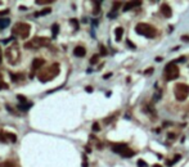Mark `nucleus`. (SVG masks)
<instances>
[{"label": "nucleus", "instance_id": "obj_36", "mask_svg": "<svg viewBox=\"0 0 189 167\" xmlns=\"http://www.w3.org/2000/svg\"><path fill=\"white\" fill-rule=\"evenodd\" d=\"M13 40H14V37H11V39H8V40H4L3 43L4 44H8V43H11V41H13Z\"/></svg>", "mask_w": 189, "mask_h": 167}, {"label": "nucleus", "instance_id": "obj_21", "mask_svg": "<svg viewBox=\"0 0 189 167\" xmlns=\"http://www.w3.org/2000/svg\"><path fill=\"white\" fill-rule=\"evenodd\" d=\"M98 61H99V55H98V54H94V55L91 57V59H90V64L98 63Z\"/></svg>", "mask_w": 189, "mask_h": 167}, {"label": "nucleus", "instance_id": "obj_14", "mask_svg": "<svg viewBox=\"0 0 189 167\" xmlns=\"http://www.w3.org/2000/svg\"><path fill=\"white\" fill-rule=\"evenodd\" d=\"M142 3L140 1H129V3H126L125 4V7H124V10L126 12V10H130L132 7H136V5H140Z\"/></svg>", "mask_w": 189, "mask_h": 167}, {"label": "nucleus", "instance_id": "obj_30", "mask_svg": "<svg viewBox=\"0 0 189 167\" xmlns=\"http://www.w3.org/2000/svg\"><path fill=\"white\" fill-rule=\"evenodd\" d=\"M100 54H102V55H106V54H107V49L104 48L103 45H100Z\"/></svg>", "mask_w": 189, "mask_h": 167}, {"label": "nucleus", "instance_id": "obj_40", "mask_svg": "<svg viewBox=\"0 0 189 167\" xmlns=\"http://www.w3.org/2000/svg\"><path fill=\"white\" fill-rule=\"evenodd\" d=\"M162 61V58H161V57H157V58H156V62H161Z\"/></svg>", "mask_w": 189, "mask_h": 167}, {"label": "nucleus", "instance_id": "obj_10", "mask_svg": "<svg viewBox=\"0 0 189 167\" xmlns=\"http://www.w3.org/2000/svg\"><path fill=\"white\" fill-rule=\"evenodd\" d=\"M127 149V145L124 143H118V144H114V145H112V152H114V153H120L121 154L124 150H126Z\"/></svg>", "mask_w": 189, "mask_h": 167}, {"label": "nucleus", "instance_id": "obj_41", "mask_svg": "<svg viewBox=\"0 0 189 167\" xmlns=\"http://www.w3.org/2000/svg\"><path fill=\"white\" fill-rule=\"evenodd\" d=\"M168 138H171V139H172V138H175V135H174V134H168Z\"/></svg>", "mask_w": 189, "mask_h": 167}, {"label": "nucleus", "instance_id": "obj_7", "mask_svg": "<svg viewBox=\"0 0 189 167\" xmlns=\"http://www.w3.org/2000/svg\"><path fill=\"white\" fill-rule=\"evenodd\" d=\"M32 45H36V46H48L50 44V40L48 37H43V36H37V37H35L34 40L31 41Z\"/></svg>", "mask_w": 189, "mask_h": 167}, {"label": "nucleus", "instance_id": "obj_37", "mask_svg": "<svg viewBox=\"0 0 189 167\" xmlns=\"http://www.w3.org/2000/svg\"><path fill=\"white\" fill-rule=\"evenodd\" d=\"M83 167H88V162H86V157H84V163H83Z\"/></svg>", "mask_w": 189, "mask_h": 167}, {"label": "nucleus", "instance_id": "obj_35", "mask_svg": "<svg viewBox=\"0 0 189 167\" xmlns=\"http://www.w3.org/2000/svg\"><path fill=\"white\" fill-rule=\"evenodd\" d=\"M181 40H183V41H189V36H186V35L181 36Z\"/></svg>", "mask_w": 189, "mask_h": 167}, {"label": "nucleus", "instance_id": "obj_31", "mask_svg": "<svg viewBox=\"0 0 189 167\" xmlns=\"http://www.w3.org/2000/svg\"><path fill=\"white\" fill-rule=\"evenodd\" d=\"M180 158H181V156H180V154H176V156L174 157V159H172V163H175V162H178V161H179V159H180Z\"/></svg>", "mask_w": 189, "mask_h": 167}, {"label": "nucleus", "instance_id": "obj_17", "mask_svg": "<svg viewBox=\"0 0 189 167\" xmlns=\"http://www.w3.org/2000/svg\"><path fill=\"white\" fill-rule=\"evenodd\" d=\"M0 167H16V164L12 161H4L0 163Z\"/></svg>", "mask_w": 189, "mask_h": 167}, {"label": "nucleus", "instance_id": "obj_3", "mask_svg": "<svg viewBox=\"0 0 189 167\" xmlns=\"http://www.w3.org/2000/svg\"><path fill=\"white\" fill-rule=\"evenodd\" d=\"M174 94H175V98L179 100V102H183L188 98L189 95V85L186 84H176L175 87H174Z\"/></svg>", "mask_w": 189, "mask_h": 167}, {"label": "nucleus", "instance_id": "obj_11", "mask_svg": "<svg viewBox=\"0 0 189 167\" xmlns=\"http://www.w3.org/2000/svg\"><path fill=\"white\" fill-rule=\"evenodd\" d=\"M73 54H75L76 57H79V58H81V57H85L86 50L84 46H76V48L73 49Z\"/></svg>", "mask_w": 189, "mask_h": 167}, {"label": "nucleus", "instance_id": "obj_6", "mask_svg": "<svg viewBox=\"0 0 189 167\" xmlns=\"http://www.w3.org/2000/svg\"><path fill=\"white\" fill-rule=\"evenodd\" d=\"M7 59L9 61V63L12 64H16L17 62L19 61V50H18V46L14 44L13 46H9L7 49Z\"/></svg>", "mask_w": 189, "mask_h": 167}, {"label": "nucleus", "instance_id": "obj_23", "mask_svg": "<svg viewBox=\"0 0 189 167\" xmlns=\"http://www.w3.org/2000/svg\"><path fill=\"white\" fill-rule=\"evenodd\" d=\"M53 0H37L36 1V4H39V5H43V4H50Z\"/></svg>", "mask_w": 189, "mask_h": 167}, {"label": "nucleus", "instance_id": "obj_22", "mask_svg": "<svg viewBox=\"0 0 189 167\" xmlns=\"http://www.w3.org/2000/svg\"><path fill=\"white\" fill-rule=\"evenodd\" d=\"M17 99H19V103L21 104H25V103H29L26 99V96H23V95H17Z\"/></svg>", "mask_w": 189, "mask_h": 167}, {"label": "nucleus", "instance_id": "obj_34", "mask_svg": "<svg viewBox=\"0 0 189 167\" xmlns=\"http://www.w3.org/2000/svg\"><path fill=\"white\" fill-rule=\"evenodd\" d=\"M112 76V73H111V72H109V73H106V75H104V76H103V79L104 80H107V79H109V77H111Z\"/></svg>", "mask_w": 189, "mask_h": 167}, {"label": "nucleus", "instance_id": "obj_19", "mask_svg": "<svg viewBox=\"0 0 189 167\" xmlns=\"http://www.w3.org/2000/svg\"><path fill=\"white\" fill-rule=\"evenodd\" d=\"M58 31H59V26H58V25H53L52 26V36H53V37H55V36L58 35Z\"/></svg>", "mask_w": 189, "mask_h": 167}, {"label": "nucleus", "instance_id": "obj_32", "mask_svg": "<svg viewBox=\"0 0 189 167\" xmlns=\"http://www.w3.org/2000/svg\"><path fill=\"white\" fill-rule=\"evenodd\" d=\"M126 44H127V45H129V46H130V48H131V49H135V48H136V46H135L134 44H132V43H131V41H130V40H126Z\"/></svg>", "mask_w": 189, "mask_h": 167}, {"label": "nucleus", "instance_id": "obj_5", "mask_svg": "<svg viewBox=\"0 0 189 167\" xmlns=\"http://www.w3.org/2000/svg\"><path fill=\"white\" fill-rule=\"evenodd\" d=\"M30 31H31V26H30L29 23H25V22L16 23V26L13 27V33H14V35L21 36L22 39H27V37H29Z\"/></svg>", "mask_w": 189, "mask_h": 167}, {"label": "nucleus", "instance_id": "obj_33", "mask_svg": "<svg viewBox=\"0 0 189 167\" xmlns=\"http://www.w3.org/2000/svg\"><path fill=\"white\" fill-rule=\"evenodd\" d=\"M9 13V9H5V10H0V15H5Z\"/></svg>", "mask_w": 189, "mask_h": 167}, {"label": "nucleus", "instance_id": "obj_1", "mask_svg": "<svg viewBox=\"0 0 189 167\" xmlns=\"http://www.w3.org/2000/svg\"><path fill=\"white\" fill-rule=\"evenodd\" d=\"M58 73H59V64L54 63V64H52L50 67L45 68L44 71L40 72L37 77H39V80L41 82H47V81H49V80H53Z\"/></svg>", "mask_w": 189, "mask_h": 167}, {"label": "nucleus", "instance_id": "obj_25", "mask_svg": "<svg viewBox=\"0 0 189 167\" xmlns=\"http://www.w3.org/2000/svg\"><path fill=\"white\" fill-rule=\"evenodd\" d=\"M3 89H9V86H8V84H5V82H3L0 80V90H3Z\"/></svg>", "mask_w": 189, "mask_h": 167}, {"label": "nucleus", "instance_id": "obj_20", "mask_svg": "<svg viewBox=\"0 0 189 167\" xmlns=\"http://www.w3.org/2000/svg\"><path fill=\"white\" fill-rule=\"evenodd\" d=\"M7 139H11L12 143H16V141H17V136L14 135V134H11V132L7 134Z\"/></svg>", "mask_w": 189, "mask_h": 167}, {"label": "nucleus", "instance_id": "obj_26", "mask_svg": "<svg viewBox=\"0 0 189 167\" xmlns=\"http://www.w3.org/2000/svg\"><path fill=\"white\" fill-rule=\"evenodd\" d=\"M93 131H95V132H96V131H100V127H99V123H93Z\"/></svg>", "mask_w": 189, "mask_h": 167}, {"label": "nucleus", "instance_id": "obj_27", "mask_svg": "<svg viewBox=\"0 0 189 167\" xmlns=\"http://www.w3.org/2000/svg\"><path fill=\"white\" fill-rule=\"evenodd\" d=\"M108 17H109V18H116V17H117V12H114V10L109 12V13H108Z\"/></svg>", "mask_w": 189, "mask_h": 167}, {"label": "nucleus", "instance_id": "obj_8", "mask_svg": "<svg viewBox=\"0 0 189 167\" xmlns=\"http://www.w3.org/2000/svg\"><path fill=\"white\" fill-rule=\"evenodd\" d=\"M161 13L163 14V17L170 18L171 15H172V10H171V7H170L168 4H166V3H163V4L161 5Z\"/></svg>", "mask_w": 189, "mask_h": 167}, {"label": "nucleus", "instance_id": "obj_29", "mask_svg": "<svg viewBox=\"0 0 189 167\" xmlns=\"http://www.w3.org/2000/svg\"><path fill=\"white\" fill-rule=\"evenodd\" d=\"M70 22L72 23V25L75 26V28H76V30H77V28H79V22H77V21H76V19H71Z\"/></svg>", "mask_w": 189, "mask_h": 167}, {"label": "nucleus", "instance_id": "obj_12", "mask_svg": "<svg viewBox=\"0 0 189 167\" xmlns=\"http://www.w3.org/2000/svg\"><path fill=\"white\" fill-rule=\"evenodd\" d=\"M11 25V19L9 18H0V30H4Z\"/></svg>", "mask_w": 189, "mask_h": 167}, {"label": "nucleus", "instance_id": "obj_15", "mask_svg": "<svg viewBox=\"0 0 189 167\" xmlns=\"http://www.w3.org/2000/svg\"><path fill=\"white\" fill-rule=\"evenodd\" d=\"M50 12H52V9H50V8H45V9H43V10H40V12L35 13V17H43V15L49 14Z\"/></svg>", "mask_w": 189, "mask_h": 167}, {"label": "nucleus", "instance_id": "obj_38", "mask_svg": "<svg viewBox=\"0 0 189 167\" xmlns=\"http://www.w3.org/2000/svg\"><path fill=\"white\" fill-rule=\"evenodd\" d=\"M152 72H153V69H152V68H149L148 71H145L144 73H145V75H152Z\"/></svg>", "mask_w": 189, "mask_h": 167}, {"label": "nucleus", "instance_id": "obj_18", "mask_svg": "<svg viewBox=\"0 0 189 167\" xmlns=\"http://www.w3.org/2000/svg\"><path fill=\"white\" fill-rule=\"evenodd\" d=\"M30 107H32V103H25V104H21V103H19L18 104V108L22 110H27Z\"/></svg>", "mask_w": 189, "mask_h": 167}, {"label": "nucleus", "instance_id": "obj_16", "mask_svg": "<svg viewBox=\"0 0 189 167\" xmlns=\"http://www.w3.org/2000/svg\"><path fill=\"white\" fill-rule=\"evenodd\" d=\"M134 154H135V152H134V150H131V149H129V148H127L126 150H124V152H122V153H121V156H122V157H126V158H130V157H132V156H134Z\"/></svg>", "mask_w": 189, "mask_h": 167}, {"label": "nucleus", "instance_id": "obj_2", "mask_svg": "<svg viewBox=\"0 0 189 167\" xmlns=\"http://www.w3.org/2000/svg\"><path fill=\"white\" fill-rule=\"evenodd\" d=\"M135 31H136V33H139V35L142 36H145V37H154L156 33H157V30H156L153 26L148 25V23H138L136 27H135Z\"/></svg>", "mask_w": 189, "mask_h": 167}, {"label": "nucleus", "instance_id": "obj_28", "mask_svg": "<svg viewBox=\"0 0 189 167\" xmlns=\"http://www.w3.org/2000/svg\"><path fill=\"white\" fill-rule=\"evenodd\" d=\"M121 5V3L120 1H116V3H113V10L114 12H117V9H118V7Z\"/></svg>", "mask_w": 189, "mask_h": 167}, {"label": "nucleus", "instance_id": "obj_42", "mask_svg": "<svg viewBox=\"0 0 189 167\" xmlns=\"http://www.w3.org/2000/svg\"><path fill=\"white\" fill-rule=\"evenodd\" d=\"M153 167H162L161 164H158V163H156V164H153Z\"/></svg>", "mask_w": 189, "mask_h": 167}, {"label": "nucleus", "instance_id": "obj_4", "mask_svg": "<svg viewBox=\"0 0 189 167\" xmlns=\"http://www.w3.org/2000/svg\"><path fill=\"white\" fill-rule=\"evenodd\" d=\"M179 73H180V71H179V67L176 66V62H170L165 67V71H163V75H165L166 80H168V81L178 79Z\"/></svg>", "mask_w": 189, "mask_h": 167}, {"label": "nucleus", "instance_id": "obj_39", "mask_svg": "<svg viewBox=\"0 0 189 167\" xmlns=\"http://www.w3.org/2000/svg\"><path fill=\"white\" fill-rule=\"evenodd\" d=\"M86 91H88V92H91V91H93V87H91V86H88V87H86Z\"/></svg>", "mask_w": 189, "mask_h": 167}, {"label": "nucleus", "instance_id": "obj_24", "mask_svg": "<svg viewBox=\"0 0 189 167\" xmlns=\"http://www.w3.org/2000/svg\"><path fill=\"white\" fill-rule=\"evenodd\" d=\"M138 167H148V164L145 163L143 159H139V161H138Z\"/></svg>", "mask_w": 189, "mask_h": 167}, {"label": "nucleus", "instance_id": "obj_43", "mask_svg": "<svg viewBox=\"0 0 189 167\" xmlns=\"http://www.w3.org/2000/svg\"><path fill=\"white\" fill-rule=\"evenodd\" d=\"M0 59H1V49H0Z\"/></svg>", "mask_w": 189, "mask_h": 167}, {"label": "nucleus", "instance_id": "obj_9", "mask_svg": "<svg viewBox=\"0 0 189 167\" xmlns=\"http://www.w3.org/2000/svg\"><path fill=\"white\" fill-rule=\"evenodd\" d=\"M45 61L43 58H35L34 61H32V71H37L39 68H41L43 66H44Z\"/></svg>", "mask_w": 189, "mask_h": 167}, {"label": "nucleus", "instance_id": "obj_13", "mask_svg": "<svg viewBox=\"0 0 189 167\" xmlns=\"http://www.w3.org/2000/svg\"><path fill=\"white\" fill-rule=\"evenodd\" d=\"M122 35H124V28L122 27H117L114 30V36H116V41H120L122 39Z\"/></svg>", "mask_w": 189, "mask_h": 167}]
</instances>
